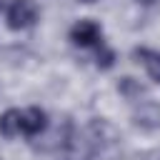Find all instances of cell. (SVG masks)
Returning <instances> with one entry per match:
<instances>
[{"instance_id": "obj_1", "label": "cell", "mask_w": 160, "mask_h": 160, "mask_svg": "<svg viewBox=\"0 0 160 160\" xmlns=\"http://www.w3.org/2000/svg\"><path fill=\"white\" fill-rule=\"evenodd\" d=\"M98 152V145L92 142L90 132L82 128V130H70L65 145H62V160H92Z\"/></svg>"}, {"instance_id": "obj_2", "label": "cell", "mask_w": 160, "mask_h": 160, "mask_svg": "<svg viewBox=\"0 0 160 160\" xmlns=\"http://www.w3.org/2000/svg\"><path fill=\"white\" fill-rule=\"evenodd\" d=\"M5 18L12 30H25V28L35 25V20H38V5H35V0H12L8 5Z\"/></svg>"}, {"instance_id": "obj_3", "label": "cell", "mask_w": 160, "mask_h": 160, "mask_svg": "<svg viewBox=\"0 0 160 160\" xmlns=\"http://www.w3.org/2000/svg\"><path fill=\"white\" fill-rule=\"evenodd\" d=\"M102 30L98 22L92 20H78L72 28H70V40L80 48H90V45H100L102 40Z\"/></svg>"}, {"instance_id": "obj_4", "label": "cell", "mask_w": 160, "mask_h": 160, "mask_svg": "<svg viewBox=\"0 0 160 160\" xmlns=\"http://www.w3.org/2000/svg\"><path fill=\"white\" fill-rule=\"evenodd\" d=\"M132 120H135V125H140L145 130H158L160 128V105L152 100H140L132 110Z\"/></svg>"}, {"instance_id": "obj_5", "label": "cell", "mask_w": 160, "mask_h": 160, "mask_svg": "<svg viewBox=\"0 0 160 160\" xmlns=\"http://www.w3.org/2000/svg\"><path fill=\"white\" fill-rule=\"evenodd\" d=\"M48 112L42 110V108H25L22 110V135H28V138H38V135H42L45 130H48Z\"/></svg>"}, {"instance_id": "obj_6", "label": "cell", "mask_w": 160, "mask_h": 160, "mask_svg": "<svg viewBox=\"0 0 160 160\" xmlns=\"http://www.w3.org/2000/svg\"><path fill=\"white\" fill-rule=\"evenodd\" d=\"M85 130L90 132V138H92V142L98 145V150L110 148V145L118 140V130H115V125L108 122V120H92Z\"/></svg>"}, {"instance_id": "obj_7", "label": "cell", "mask_w": 160, "mask_h": 160, "mask_svg": "<svg viewBox=\"0 0 160 160\" xmlns=\"http://www.w3.org/2000/svg\"><path fill=\"white\" fill-rule=\"evenodd\" d=\"M0 135H5V138L22 135V110L10 108L0 115Z\"/></svg>"}, {"instance_id": "obj_8", "label": "cell", "mask_w": 160, "mask_h": 160, "mask_svg": "<svg viewBox=\"0 0 160 160\" xmlns=\"http://www.w3.org/2000/svg\"><path fill=\"white\" fill-rule=\"evenodd\" d=\"M118 90H120L128 100H132V102H138V98L145 92V88H142L135 78H122V80L118 82Z\"/></svg>"}, {"instance_id": "obj_9", "label": "cell", "mask_w": 160, "mask_h": 160, "mask_svg": "<svg viewBox=\"0 0 160 160\" xmlns=\"http://www.w3.org/2000/svg\"><path fill=\"white\" fill-rule=\"evenodd\" d=\"M138 55L142 58V62H145V68H148L150 78L160 82V52H150V50H138Z\"/></svg>"}, {"instance_id": "obj_10", "label": "cell", "mask_w": 160, "mask_h": 160, "mask_svg": "<svg viewBox=\"0 0 160 160\" xmlns=\"http://www.w3.org/2000/svg\"><path fill=\"white\" fill-rule=\"evenodd\" d=\"M98 50H95V62H98V68H102V70H108V68H112V62H115V52L105 45V42H100V45H95Z\"/></svg>"}, {"instance_id": "obj_11", "label": "cell", "mask_w": 160, "mask_h": 160, "mask_svg": "<svg viewBox=\"0 0 160 160\" xmlns=\"http://www.w3.org/2000/svg\"><path fill=\"white\" fill-rule=\"evenodd\" d=\"M140 5H152V2H158V0H138Z\"/></svg>"}, {"instance_id": "obj_12", "label": "cell", "mask_w": 160, "mask_h": 160, "mask_svg": "<svg viewBox=\"0 0 160 160\" xmlns=\"http://www.w3.org/2000/svg\"><path fill=\"white\" fill-rule=\"evenodd\" d=\"M80 2H95V0H80Z\"/></svg>"}]
</instances>
